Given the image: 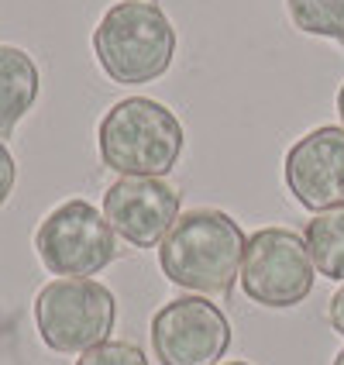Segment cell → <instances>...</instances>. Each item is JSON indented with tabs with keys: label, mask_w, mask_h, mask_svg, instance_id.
I'll list each match as a JSON object with an SVG mask.
<instances>
[{
	"label": "cell",
	"mask_w": 344,
	"mask_h": 365,
	"mask_svg": "<svg viewBox=\"0 0 344 365\" xmlns=\"http://www.w3.org/2000/svg\"><path fill=\"white\" fill-rule=\"evenodd\" d=\"M241 224L214 207H197L179 214L159 245V265L165 279L193 289L197 297H227L234 293V279L244 262Z\"/></svg>",
	"instance_id": "cell-1"
},
{
	"label": "cell",
	"mask_w": 344,
	"mask_h": 365,
	"mask_svg": "<svg viewBox=\"0 0 344 365\" xmlns=\"http://www.w3.org/2000/svg\"><path fill=\"white\" fill-rule=\"evenodd\" d=\"M286 7L303 35H320L344 45V0H286Z\"/></svg>",
	"instance_id": "cell-12"
},
{
	"label": "cell",
	"mask_w": 344,
	"mask_h": 365,
	"mask_svg": "<svg viewBox=\"0 0 344 365\" xmlns=\"http://www.w3.org/2000/svg\"><path fill=\"white\" fill-rule=\"evenodd\" d=\"M303 242L313 259V269L334 283H344V207L317 214L306 224Z\"/></svg>",
	"instance_id": "cell-11"
},
{
	"label": "cell",
	"mask_w": 344,
	"mask_h": 365,
	"mask_svg": "<svg viewBox=\"0 0 344 365\" xmlns=\"http://www.w3.org/2000/svg\"><path fill=\"white\" fill-rule=\"evenodd\" d=\"M179 190L152 176H121L103 193V217L135 248L162 245L169 227L179 221Z\"/></svg>",
	"instance_id": "cell-8"
},
{
	"label": "cell",
	"mask_w": 344,
	"mask_h": 365,
	"mask_svg": "<svg viewBox=\"0 0 344 365\" xmlns=\"http://www.w3.org/2000/svg\"><path fill=\"white\" fill-rule=\"evenodd\" d=\"M38 83V66L24 48L0 45V142L11 138L18 121L35 107Z\"/></svg>",
	"instance_id": "cell-10"
},
{
	"label": "cell",
	"mask_w": 344,
	"mask_h": 365,
	"mask_svg": "<svg viewBox=\"0 0 344 365\" xmlns=\"http://www.w3.org/2000/svg\"><path fill=\"white\" fill-rule=\"evenodd\" d=\"M14 176H18V169H14V155L7 152V145L0 142V207L7 203L11 190H14Z\"/></svg>",
	"instance_id": "cell-14"
},
{
	"label": "cell",
	"mask_w": 344,
	"mask_h": 365,
	"mask_svg": "<svg viewBox=\"0 0 344 365\" xmlns=\"http://www.w3.org/2000/svg\"><path fill=\"white\" fill-rule=\"evenodd\" d=\"M97 142H100V159L110 173L162 180L179 163L186 135L179 118L165 103L127 97L103 114Z\"/></svg>",
	"instance_id": "cell-3"
},
{
	"label": "cell",
	"mask_w": 344,
	"mask_h": 365,
	"mask_svg": "<svg viewBox=\"0 0 344 365\" xmlns=\"http://www.w3.org/2000/svg\"><path fill=\"white\" fill-rule=\"evenodd\" d=\"M227 348L231 324L203 297H176L152 317V351L162 365H217Z\"/></svg>",
	"instance_id": "cell-7"
},
{
	"label": "cell",
	"mask_w": 344,
	"mask_h": 365,
	"mask_svg": "<svg viewBox=\"0 0 344 365\" xmlns=\"http://www.w3.org/2000/svg\"><path fill=\"white\" fill-rule=\"evenodd\" d=\"M327 317H330V327H334L338 334H344V286L330 297V310H327Z\"/></svg>",
	"instance_id": "cell-15"
},
{
	"label": "cell",
	"mask_w": 344,
	"mask_h": 365,
	"mask_svg": "<svg viewBox=\"0 0 344 365\" xmlns=\"http://www.w3.org/2000/svg\"><path fill=\"white\" fill-rule=\"evenodd\" d=\"M41 265L62 279H90L114 262L118 238L100 210L86 200L59 203L35 235Z\"/></svg>",
	"instance_id": "cell-5"
},
{
	"label": "cell",
	"mask_w": 344,
	"mask_h": 365,
	"mask_svg": "<svg viewBox=\"0 0 344 365\" xmlns=\"http://www.w3.org/2000/svg\"><path fill=\"white\" fill-rule=\"evenodd\" d=\"M227 365H248V362H227Z\"/></svg>",
	"instance_id": "cell-18"
},
{
	"label": "cell",
	"mask_w": 344,
	"mask_h": 365,
	"mask_svg": "<svg viewBox=\"0 0 344 365\" xmlns=\"http://www.w3.org/2000/svg\"><path fill=\"white\" fill-rule=\"evenodd\" d=\"M176 28L155 0H121L100 18L93 52L114 83L142 86L169 73L176 59Z\"/></svg>",
	"instance_id": "cell-2"
},
{
	"label": "cell",
	"mask_w": 344,
	"mask_h": 365,
	"mask_svg": "<svg viewBox=\"0 0 344 365\" xmlns=\"http://www.w3.org/2000/svg\"><path fill=\"white\" fill-rule=\"evenodd\" d=\"M76 365H148L145 351L138 345H127V341H103V345L83 351Z\"/></svg>",
	"instance_id": "cell-13"
},
{
	"label": "cell",
	"mask_w": 344,
	"mask_h": 365,
	"mask_svg": "<svg viewBox=\"0 0 344 365\" xmlns=\"http://www.w3.org/2000/svg\"><path fill=\"white\" fill-rule=\"evenodd\" d=\"M338 114H341V124H344V83H341V90H338Z\"/></svg>",
	"instance_id": "cell-16"
},
{
	"label": "cell",
	"mask_w": 344,
	"mask_h": 365,
	"mask_svg": "<svg viewBox=\"0 0 344 365\" xmlns=\"http://www.w3.org/2000/svg\"><path fill=\"white\" fill-rule=\"evenodd\" d=\"M330 365H344V348H341V351H338V359H334V362H330Z\"/></svg>",
	"instance_id": "cell-17"
},
{
	"label": "cell",
	"mask_w": 344,
	"mask_h": 365,
	"mask_svg": "<svg viewBox=\"0 0 344 365\" xmlns=\"http://www.w3.org/2000/svg\"><path fill=\"white\" fill-rule=\"evenodd\" d=\"M35 324L52 351L83 355L110 338L118 300L97 279H56L35 300Z\"/></svg>",
	"instance_id": "cell-4"
},
{
	"label": "cell",
	"mask_w": 344,
	"mask_h": 365,
	"mask_svg": "<svg viewBox=\"0 0 344 365\" xmlns=\"http://www.w3.org/2000/svg\"><path fill=\"white\" fill-rule=\"evenodd\" d=\"M244 297L262 307H296L313 293V259L289 227H262L244 245Z\"/></svg>",
	"instance_id": "cell-6"
},
{
	"label": "cell",
	"mask_w": 344,
	"mask_h": 365,
	"mask_svg": "<svg viewBox=\"0 0 344 365\" xmlns=\"http://www.w3.org/2000/svg\"><path fill=\"white\" fill-rule=\"evenodd\" d=\"M283 176L293 200L306 210L327 214L344 207V128L324 124L303 135L286 152Z\"/></svg>",
	"instance_id": "cell-9"
}]
</instances>
